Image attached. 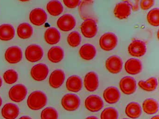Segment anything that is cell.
Instances as JSON below:
<instances>
[{"instance_id":"7","label":"cell","mask_w":159,"mask_h":119,"mask_svg":"<svg viewBox=\"0 0 159 119\" xmlns=\"http://www.w3.org/2000/svg\"><path fill=\"white\" fill-rule=\"evenodd\" d=\"M76 21L70 14H66L60 17L57 21V26L62 31L69 32L75 28Z\"/></svg>"},{"instance_id":"26","label":"cell","mask_w":159,"mask_h":119,"mask_svg":"<svg viewBox=\"0 0 159 119\" xmlns=\"http://www.w3.org/2000/svg\"><path fill=\"white\" fill-rule=\"evenodd\" d=\"M64 52L59 46H53L48 52V58L52 62L57 63L62 61L64 58Z\"/></svg>"},{"instance_id":"44","label":"cell","mask_w":159,"mask_h":119,"mask_svg":"<svg viewBox=\"0 0 159 119\" xmlns=\"http://www.w3.org/2000/svg\"><path fill=\"white\" fill-rule=\"evenodd\" d=\"M2 105V99L0 97V107H1Z\"/></svg>"},{"instance_id":"41","label":"cell","mask_w":159,"mask_h":119,"mask_svg":"<svg viewBox=\"0 0 159 119\" xmlns=\"http://www.w3.org/2000/svg\"><path fill=\"white\" fill-rule=\"evenodd\" d=\"M85 119H98L97 117L94 116H90V117H87Z\"/></svg>"},{"instance_id":"21","label":"cell","mask_w":159,"mask_h":119,"mask_svg":"<svg viewBox=\"0 0 159 119\" xmlns=\"http://www.w3.org/2000/svg\"><path fill=\"white\" fill-rule=\"evenodd\" d=\"M105 101L109 104L117 103L120 99V95L119 90L113 86L106 88L103 93Z\"/></svg>"},{"instance_id":"34","label":"cell","mask_w":159,"mask_h":119,"mask_svg":"<svg viewBox=\"0 0 159 119\" xmlns=\"http://www.w3.org/2000/svg\"><path fill=\"white\" fill-rule=\"evenodd\" d=\"M18 75L17 73L13 69H9L6 71L3 74V79L6 83L12 84L17 82Z\"/></svg>"},{"instance_id":"25","label":"cell","mask_w":159,"mask_h":119,"mask_svg":"<svg viewBox=\"0 0 159 119\" xmlns=\"http://www.w3.org/2000/svg\"><path fill=\"white\" fill-rule=\"evenodd\" d=\"M15 34L14 28L11 24H4L0 26V40L9 41L13 39Z\"/></svg>"},{"instance_id":"18","label":"cell","mask_w":159,"mask_h":119,"mask_svg":"<svg viewBox=\"0 0 159 119\" xmlns=\"http://www.w3.org/2000/svg\"><path fill=\"white\" fill-rule=\"evenodd\" d=\"M113 13L115 16L119 19H125L131 15V8L127 3L122 2L116 5Z\"/></svg>"},{"instance_id":"27","label":"cell","mask_w":159,"mask_h":119,"mask_svg":"<svg viewBox=\"0 0 159 119\" xmlns=\"http://www.w3.org/2000/svg\"><path fill=\"white\" fill-rule=\"evenodd\" d=\"M46 8L48 13L53 16L59 15L64 10L62 3L57 0H52L49 2L47 4Z\"/></svg>"},{"instance_id":"1","label":"cell","mask_w":159,"mask_h":119,"mask_svg":"<svg viewBox=\"0 0 159 119\" xmlns=\"http://www.w3.org/2000/svg\"><path fill=\"white\" fill-rule=\"evenodd\" d=\"M46 95L40 91L32 92L27 99V105L32 110H39L43 108L47 104Z\"/></svg>"},{"instance_id":"39","label":"cell","mask_w":159,"mask_h":119,"mask_svg":"<svg viewBox=\"0 0 159 119\" xmlns=\"http://www.w3.org/2000/svg\"><path fill=\"white\" fill-rule=\"evenodd\" d=\"M63 2L68 8L73 9L79 6L80 0H63Z\"/></svg>"},{"instance_id":"33","label":"cell","mask_w":159,"mask_h":119,"mask_svg":"<svg viewBox=\"0 0 159 119\" xmlns=\"http://www.w3.org/2000/svg\"><path fill=\"white\" fill-rule=\"evenodd\" d=\"M67 42L71 47H77L81 42V37L77 32H72L68 36Z\"/></svg>"},{"instance_id":"11","label":"cell","mask_w":159,"mask_h":119,"mask_svg":"<svg viewBox=\"0 0 159 119\" xmlns=\"http://www.w3.org/2000/svg\"><path fill=\"white\" fill-rule=\"evenodd\" d=\"M84 105L86 108L89 111L97 112L103 108L104 102L100 97L92 95L85 99Z\"/></svg>"},{"instance_id":"14","label":"cell","mask_w":159,"mask_h":119,"mask_svg":"<svg viewBox=\"0 0 159 119\" xmlns=\"http://www.w3.org/2000/svg\"><path fill=\"white\" fill-rule=\"evenodd\" d=\"M106 67L111 73L117 74L120 73L122 68V60L120 58L117 56H111L106 60Z\"/></svg>"},{"instance_id":"6","label":"cell","mask_w":159,"mask_h":119,"mask_svg":"<svg viewBox=\"0 0 159 119\" xmlns=\"http://www.w3.org/2000/svg\"><path fill=\"white\" fill-rule=\"evenodd\" d=\"M81 31L84 37L92 38L97 34V24L94 20H85L81 25Z\"/></svg>"},{"instance_id":"22","label":"cell","mask_w":159,"mask_h":119,"mask_svg":"<svg viewBox=\"0 0 159 119\" xmlns=\"http://www.w3.org/2000/svg\"><path fill=\"white\" fill-rule=\"evenodd\" d=\"M79 54L83 59L85 60H91L95 57L96 49L93 45L85 44L80 48Z\"/></svg>"},{"instance_id":"24","label":"cell","mask_w":159,"mask_h":119,"mask_svg":"<svg viewBox=\"0 0 159 119\" xmlns=\"http://www.w3.org/2000/svg\"><path fill=\"white\" fill-rule=\"evenodd\" d=\"M61 39V35L59 31L55 28L47 29L44 33L45 42L49 45H55L58 43Z\"/></svg>"},{"instance_id":"17","label":"cell","mask_w":159,"mask_h":119,"mask_svg":"<svg viewBox=\"0 0 159 119\" xmlns=\"http://www.w3.org/2000/svg\"><path fill=\"white\" fill-rule=\"evenodd\" d=\"M18 106L13 103H7L2 109V115L5 119H16L19 114Z\"/></svg>"},{"instance_id":"10","label":"cell","mask_w":159,"mask_h":119,"mask_svg":"<svg viewBox=\"0 0 159 119\" xmlns=\"http://www.w3.org/2000/svg\"><path fill=\"white\" fill-rule=\"evenodd\" d=\"M4 56L6 61L10 64H16L22 60V50L18 46H11L6 50Z\"/></svg>"},{"instance_id":"3","label":"cell","mask_w":159,"mask_h":119,"mask_svg":"<svg viewBox=\"0 0 159 119\" xmlns=\"http://www.w3.org/2000/svg\"><path fill=\"white\" fill-rule=\"evenodd\" d=\"M61 104L65 110L68 111H74L78 109L80 104V100L75 94H68L62 98Z\"/></svg>"},{"instance_id":"45","label":"cell","mask_w":159,"mask_h":119,"mask_svg":"<svg viewBox=\"0 0 159 119\" xmlns=\"http://www.w3.org/2000/svg\"><path fill=\"white\" fill-rule=\"evenodd\" d=\"M19 1H21V2H26L30 1V0H19Z\"/></svg>"},{"instance_id":"46","label":"cell","mask_w":159,"mask_h":119,"mask_svg":"<svg viewBox=\"0 0 159 119\" xmlns=\"http://www.w3.org/2000/svg\"><path fill=\"white\" fill-rule=\"evenodd\" d=\"M84 1H87V2H90V1H92L93 0H84Z\"/></svg>"},{"instance_id":"47","label":"cell","mask_w":159,"mask_h":119,"mask_svg":"<svg viewBox=\"0 0 159 119\" xmlns=\"http://www.w3.org/2000/svg\"></svg>"},{"instance_id":"38","label":"cell","mask_w":159,"mask_h":119,"mask_svg":"<svg viewBox=\"0 0 159 119\" xmlns=\"http://www.w3.org/2000/svg\"><path fill=\"white\" fill-rule=\"evenodd\" d=\"M122 1L127 3L133 11H137L139 9L140 0H122Z\"/></svg>"},{"instance_id":"37","label":"cell","mask_w":159,"mask_h":119,"mask_svg":"<svg viewBox=\"0 0 159 119\" xmlns=\"http://www.w3.org/2000/svg\"><path fill=\"white\" fill-rule=\"evenodd\" d=\"M154 4V0H141L139 5L142 10H148L151 8Z\"/></svg>"},{"instance_id":"9","label":"cell","mask_w":159,"mask_h":119,"mask_svg":"<svg viewBox=\"0 0 159 119\" xmlns=\"http://www.w3.org/2000/svg\"><path fill=\"white\" fill-rule=\"evenodd\" d=\"M49 73V68L45 64L39 63L32 67L30 75L34 80L38 82L45 80Z\"/></svg>"},{"instance_id":"15","label":"cell","mask_w":159,"mask_h":119,"mask_svg":"<svg viewBox=\"0 0 159 119\" xmlns=\"http://www.w3.org/2000/svg\"><path fill=\"white\" fill-rule=\"evenodd\" d=\"M79 13L80 16L83 19L94 20V12L93 9V2L92 1L87 2L84 1L79 5Z\"/></svg>"},{"instance_id":"31","label":"cell","mask_w":159,"mask_h":119,"mask_svg":"<svg viewBox=\"0 0 159 119\" xmlns=\"http://www.w3.org/2000/svg\"><path fill=\"white\" fill-rule=\"evenodd\" d=\"M157 79L154 77H151L147 81H140L139 82L138 85L141 89L148 92L154 91L157 86Z\"/></svg>"},{"instance_id":"5","label":"cell","mask_w":159,"mask_h":119,"mask_svg":"<svg viewBox=\"0 0 159 119\" xmlns=\"http://www.w3.org/2000/svg\"><path fill=\"white\" fill-rule=\"evenodd\" d=\"M27 89L24 85L17 84L10 89L9 96L10 99L15 102L23 101L26 96Z\"/></svg>"},{"instance_id":"2","label":"cell","mask_w":159,"mask_h":119,"mask_svg":"<svg viewBox=\"0 0 159 119\" xmlns=\"http://www.w3.org/2000/svg\"><path fill=\"white\" fill-rule=\"evenodd\" d=\"M118 38L112 33H104L99 39V46L102 50L110 51L113 50L117 46Z\"/></svg>"},{"instance_id":"35","label":"cell","mask_w":159,"mask_h":119,"mask_svg":"<svg viewBox=\"0 0 159 119\" xmlns=\"http://www.w3.org/2000/svg\"><path fill=\"white\" fill-rule=\"evenodd\" d=\"M41 119H58V113L53 108H46L43 110L41 114Z\"/></svg>"},{"instance_id":"12","label":"cell","mask_w":159,"mask_h":119,"mask_svg":"<svg viewBox=\"0 0 159 119\" xmlns=\"http://www.w3.org/2000/svg\"><path fill=\"white\" fill-rule=\"evenodd\" d=\"M29 18L32 24L35 26H40L47 21V15L43 9L37 8L30 12Z\"/></svg>"},{"instance_id":"28","label":"cell","mask_w":159,"mask_h":119,"mask_svg":"<svg viewBox=\"0 0 159 119\" xmlns=\"http://www.w3.org/2000/svg\"><path fill=\"white\" fill-rule=\"evenodd\" d=\"M126 115L131 119H137L141 114V108L138 103L131 102L126 106L125 110Z\"/></svg>"},{"instance_id":"4","label":"cell","mask_w":159,"mask_h":119,"mask_svg":"<svg viewBox=\"0 0 159 119\" xmlns=\"http://www.w3.org/2000/svg\"><path fill=\"white\" fill-rule=\"evenodd\" d=\"M25 55L26 58L29 61L36 62L42 59L43 55V51L39 46L32 44L27 47Z\"/></svg>"},{"instance_id":"20","label":"cell","mask_w":159,"mask_h":119,"mask_svg":"<svg viewBox=\"0 0 159 119\" xmlns=\"http://www.w3.org/2000/svg\"><path fill=\"white\" fill-rule=\"evenodd\" d=\"M125 68L126 72L129 74L136 75L142 70V64L141 61L137 59H130L125 62Z\"/></svg>"},{"instance_id":"8","label":"cell","mask_w":159,"mask_h":119,"mask_svg":"<svg viewBox=\"0 0 159 119\" xmlns=\"http://www.w3.org/2000/svg\"><path fill=\"white\" fill-rule=\"evenodd\" d=\"M128 51L131 56L140 57L146 54L147 46L146 44L140 40H134L129 45Z\"/></svg>"},{"instance_id":"16","label":"cell","mask_w":159,"mask_h":119,"mask_svg":"<svg viewBox=\"0 0 159 119\" xmlns=\"http://www.w3.org/2000/svg\"><path fill=\"white\" fill-rule=\"evenodd\" d=\"M84 85L86 90L89 92L96 91L99 86L97 74L93 72L88 73L84 77Z\"/></svg>"},{"instance_id":"42","label":"cell","mask_w":159,"mask_h":119,"mask_svg":"<svg viewBox=\"0 0 159 119\" xmlns=\"http://www.w3.org/2000/svg\"><path fill=\"white\" fill-rule=\"evenodd\" d=\"M151 119H159V116L158 115H156V116H153Z\"/></svg>"},{"instance_id":"13","label":"cell","mask_w":159,"mask_h":119,"mask_svg":"<svg viewBox=\"0 0 159 119\" xmlns=\"http://www.w3.org/2000/svg\"><path fill=\"white\" fill-rule=\"evenodd\" d=\"M136 82L132 77L126 76L122 78L120 81V89L125 95L134 94L136 90Z\"/></svg>"},{"instance_id":"29","label":"cell","mask_w":159,"mask_h":119,"mask_svg":"<svg viewBox=\"0 0 159 119\" xmlns=\"http://www.w3.org/2000/svg\"><path fill=\"white\" fill-rule=\"evenodd\" d=\"M17 33L18 37L21 39H29L33 34V28L29 23H23L18 26Z\"/></svg>"},{"instance_id":"23","label":"cell","mask_w":159,"mask_h":119,"mask_svg":"<svg viewBox=\"0 0 159 119\" xmlns=\"http://www.w3.org/2000/svg\"><path fill=\"white\" fill-rule=\"evenodd\" d=\"M66 86L69 91L77 93L80 91L82 87L81 79L77 75L70 76L67 80Z\"/></svg>"},{"instance_id":"40","label":"cell","mask_w":159,"mask_h":119,"mask_svg":"<svg viewBox=\"0 0 159 119\" xmlns=\"http://www.w3.org/2000/svg\"><path fill=\"white\" fill-rule=\"evenodd\" d=\"M19 119H32L29 116H24L21 117V118H19Z\"/></svg>"},{"instance_id":"30","label":"cell","mask_w":159,"mask_h":119,"mask_svg":"<svg viewBox=\"0 0 159 119\" xmlns=\"http://www.w3.org/2000/svg\"><path fill=\"white\" fill-rule=\"evenodd\" d=\"M143 111L148 114H153L158 112L159 104L152 99H148L144 100L142 104Z\"/></svg>"},{"instance_id":"19","label":"cell","mask_w":159,"mask_h":119,"mask_svg":"<svg viewBox=\"0 0 159 119\" xmlns=\"http://www.w3.org/2000/svg\"><path fill=\"white\" fill-rule=\"evenodd\" d=\"M65 80V74L63 71L55 70L52 72L49 78V84L54 88L60 87Z\"/></svg>"},{"instance_id":"32","label":"cell","mask_w":159,"mask_h":119,"mask_svg":"<svg viewBox=\"0 0 159 119\" xmlns=\"http://www.w3.org/2000/svg\"><path fill=\"white\" fill-rule=\"evenodd\" d=\"M147 20L149 24L153 27H158L159 25V9L154 8L151 10L148 14Z\"/></svg>"},{"instance_id":"43","label":"cell","mask_w":159,"mask_h":119,"mask_svg":"<svg viewBox=\"0 0 159 119\" xmlns=\"http://www.w3.org/2000/svg\"><path fill=\"white\" fill-rule=\"evenodd\" d=\"M2 80L1 78V77H0V88H1V87L2 86Z\"/></svg>"},{"instance_id":"36","label":"cell","mask_w":159,"mask_h":119,"mask_svg":"<svg viewBox=\"0 0 159 119\" xmlns=\"http://www.w3.org/2000/svg\"><path fill=\"white\" fill-rule=\"evenodd\" d=\"M100 118L101 119H117L118 112L114 108H107L101 112Z\"/></svg>"}]
</instances>
